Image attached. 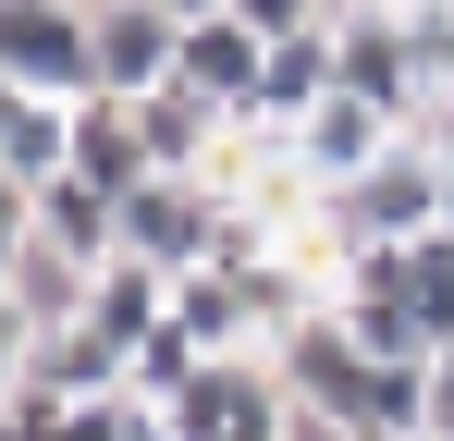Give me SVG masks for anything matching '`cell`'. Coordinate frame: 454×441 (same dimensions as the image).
I'll return each mask as SVG.
<instances>
[{"label":"cell","instance_id":"19","mask_svg":"<svg viewBox=\"0 0 454 441\" xmlns=\"http://www.w3.org/2000/svg\"><path fill=\"white\" fill-rule=\"evenodd\" d=\"M172 12H184V25H197V12H233V0H172Z\"/></svg>","mask_w":454,"mask_h":441},{"label":"cell","instance_id":"16","mask_svg":"<svg viewBox=\"0 0 454 441\" xmlns=\"http://www.w3.org/2000/svg\"><path fill=\"white\" fill-rule=\"evenodd\" d=\"M136 123H148V159L160 172H209V147H222V98H197V86H148L136 98Z\"/></svg>","mask_w":454,"mask_h":441},{"label":"cell","instance_id":"6","mask_svg":"<svg viewBox=\"0 0 454 441\" xmlns=\"http://www.w3.org/2000/svg\"><path fill=\"white\" fill-rule=\"evenodd\" d=\"M222 209H233V197H209L197 172H148V184L123 197V258H148V270L184 282V270L222 258Z\"/></svg>","mask_w":454,"mask_h":441},{"label":"cell","instance_id":"7","mask_svg":"<svg viewBox=\"0 0 454 441\" xmlns=\"http://www.w3.org/2000/svg\"><path fill=\"white\" fill-rule=\"evenodd\" d=\"M332 50H344V86L393 111V123H418L430 111V74H418V37H405V0H344L332 12Z\"/></svg>","mask_w":454,"mask_h":441},{"label":"cell","instance_id":"4","mask_svg":"<svg viewBox=\"0 0 454 441\" xmlns=\"http://www.w3.org/2000/svg\"><path fill=\"white\" fill-rule=\"evenodd\" d=\"M332 209L356 220L369 245H418V233H442V209H454V172H442V159H430L418 135H393V147H380V172L332 184Z\"/></svg>","mask_w":454,"mask_h":441},{"label":"cell","instance_id":"9","mask_svg":"<svg viewBox=\"0 0 454 441\" xmlns=\"http://www.w3.org/2000/svg\"><path fill=\"white\" fill-rule=\"evenodd\" d=\"M74 111H86V98L0 86V184H12V197H37V184H62V172H74Z\"/></svg>","mask_w":454,"mask_h":441},{"label":"cell","instance_id":"17","mask_svg":"<svg viewBox=\"0 0 454 441\" xmlns=\"http://www.w3.org/2000/svg\"><path fill=\"white\" fill-rule=\"evenodd\" d=\"M197 368H209V344H197V331H184V319H160L148 344H136V392H148V405H172V392H184V380H197Z\"/></svg>","mask_w":454,"mask_h":441},{"label":"cell","instance_id":"1","mask_svg":"<svg viewBox=\"0 0 454 441\" xmlns=\"http://www.w3.org/2000/svg\"><path fill=\"white\" fill-rule=\"evenodd\" d=\"M270 368H283V392H295V417L307 429H332V441H369V417H380V356L332 319V306H307L295 331L270 344Z\"/></svg>","mask_w":454,"mask_h":441},{"label":"cell","instance_id":"15","mask_svg":"<svg viewBox=\"0 0 454 441\" xmlns=\"http://www.w3.org/2000/svg\"><path fill=\"white\" fill-rule=\"evenodd\" d=\"M160 319H172V270H148V258H111V270L86 282V331H111L123 356L148 344Z\"/></svg>","mask_w":454,"mask_h":441},{"label":"cell","instance_id":"12","mask_svg":"<svg viewBox=\"0 0 454 441\" xmlns=\"http://www.w3.org/2000/svg\"><path fill=\"white\" fill-rule=\"evenodd\" d=\"M12 209L37 220L62 258H86V270H111V258H123V197H111V184H86V172L37 184V197H12Z\"/></svg>","mask_w":454,"mask_h":441},{"label":"cell","instance_id":"3","mask_svg":"<svg viewBox=\"0 0 454 441\" xmlns=\"http://www.w3.org/2000/svg\"><path fill=\"white\" fill-rule=\"evenodd\" d=\"M0 74L37 98H98V12L86 0H0Z\"/></svg>","mask_w":454,"mask_h":441},{"label":"cell","instance_id":"18","mask_svg":"<svg viewBox=\"0 0 454 441\" xmlns=\"http://www.w3.org/2000/svg\"><path fill=\"white\" fill-rule=\"evenodd\" d=\"M233 12H246V25H258V37H295V25H332V12H344V0H233Z\"/></svg>","mask_w":454,"mask_h":441},{"label":"cell","instance_id":"10","mask_svg":"<svg viewBox=\"0 0 454 441\" xmlns=\"http://www.w3.org/2000/svg\"><path fill=\"white\" fill-rule=\"evenodd\" d=\"M393 135H405L393 111H369L356 86H332V98L295 123V159L319 172V184H356V172H380V147H393Z\"/></svg>","mask_w":454,"mask_h":441},{"label":"cell","instance_id":"11","mask_svg":"<svg viewBox=\"0 0 454 441\" xmlns=\"http://www.w3.org/2000/svg\"><path fill=\"white\" fill-rule=\"evenodd\" d=\"M258 74H270V37H258L246 12H197V25H184V62H172V86H197V98L246 111V98H258Z\"/></svg>","mask_w":454,"mask_h":441},{"label":"cell","instance_id":"5","mask_svg":"<svg viewBox=\"0 0 454 441\" xmlns=\"http://www.w3.org/2000/svg\"><path fill=\"white\" fill-rule=\"evenodd\" d=\"M86 258H62L37 220L12 209V245H0V344H50V331H74L86 319Z\"/></svg>","mask_w":454,"mask_h":441},{"label":"cell","instance_id":"14","mask_svg":"<svg viewBox=\"0 0 454 441\" xmlns=\"http://www.w3.org/2000/svg\"><path fill=\"white\" fill-rule=\"evenodd\" d=\"M332 86H344V50H332V25H295V37H270V74H258V98H246V111H270V123H307Z\"/></svg>","mask_w":454,"mask_h":441},{"label":"cell","instance_id":"8","mask_svg":"<svg viewBox=\"0 0 454 441\" xmlns=\"http://www.w3.org/2000/svg\"><path fill=\"white\" fill-rule=\"evenodd\" d=\"M86 12H98V86L111 98L172 86V62H184V12L172 0H86Z\"/></svg>","mask_w":454,"mask_h":441},{"label":"cell","instance_id":"13","mask_svg":"<svg viewBox=\"0 0 454 441\" xmlns=\"http://www.w3.org/2000/svg\"><path fill=\"white\" fill-rule=\"evenodd\" d=\"M74 172H86V184H111V197H136V184L160 172V159H148V123H136V98H111V86H98V98L74 111Z\"/></svg>","mask_w":454,"mask_h":441},{"label":"cell","instance_id":"2","mask_svg":"<svg viewBox=\"0 0 454 441\" xmlns=\"http://www.w3.org/2000/svg\"><path fill=\"white\" fill-rule=\"evenodd\" d=\"M332 319H344L380 368L442 356V331H430V306H418V245H356V258H344V282H332Z\"/></svg>","mask_w":454,"mask_h":441}]
</instances>
